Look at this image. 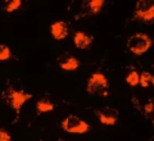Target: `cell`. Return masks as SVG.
<instances>
[{
	"label": "cell",
	"instance_id": "cell-1",
	"mask_svg": "<svg viewBox=\"0 0 154 141\" xmlns=\"http://www.w3.org/2000/svg\"><path fill=\"white\" fill-rule=\"evenodd\" d=\"M153 45V40L148 33L136 32L131 35L127 40V48L134 55H144Z\"/></svg>",
	"mask_w": 154,
	"mask_h": 141
},
{
	"label": "cell",
	"instance_id": "cell-2",
	"mask_svg": "<svg viewBox=\"0 0 154 141\" xmlns=\"http://www.w3.org/2000/svg\"><path fill=\"white\" fill-rule=\"evenodd\" d=\"M62 130L72 135H84L91 130V126L75 114H69L60 122Z\"/></svg>",
	"mask_w": 154,
	"mask_h": 141
},
{
	"label": "cell",
	"instance_id": "cell-3",
	"mask_svg": "<svg viewBox=\"0 0 154 141\" xmlns=\"http://www.w3.org/2000/svg\"><path fill=\"white\" fill-rule=\"evenodd\" d=\"M86 91L90 95H108L109 92V81L105 75L100 72H95L90 76L86 85Z\"/></svg>",
	"mask_w": 154,
	"mask_h": 141
},
{
	"label": "cell",
	"instance_id": "cell-4",
	"mask_svg": "<svg viewBox=\"0 0 154 141\" xmlns=\"http://www.w3.org/2000/svg\"><path fill=\"white\" fill-rule=\"evenodd\" d=\"M30 99H32V94H30V92H26L23 90H14V89H12V87L8 89L7 101L16 113H19L23 104H25L26 101H28Z\"/></svg>",
	"mask_w": 154,
	"mask_h": 141
},
{
	"label": "cell",
	"instance_id": "cell-5",
	"mask_svg": "<svg viewBox=\"0 0 154 141\" xmlns=\"http://www.w3.org/2000/svg\"><path fill=\"white\" fill-rule=\"evenodd\" d=\"M134 18L141 22H153L154 19V5L153 2L140 0L136 3V8L134 12Z\"/></svg>",
	"mask_w": 154,
	"mask_h": 141
},
{
	"label": "cell",
	"instance_id": "cell-6",
	"mask_svg": "<svg viewBox=\"0 0 154 141\" xmlns=\"http://www.w3.org/2000/svg\"><path fill=\"white\" fill-rule=\"evenodd\" d=\"M95 115L99 118L100 123L104 126H114L118 121V110L112 106H104L102 109H95Z\"/></svg>",
	"mask_w": 154,
	"mask_h": 141
},
{
	"label": "cell",
	"instance_id": "cell-7",
	"mask_svg": "<svg viewBox=\"0 0 154 141\" xmlns=\"http://www.w3.org/2000/svg\"><path fill=\"white\" fill-rule=\"evenodd\" d=\"M58 64H59V67L63 71L73 72V71H77L80 68L81 62H80V59H77L75 55L69 54V53H66V54L59 57V59H58Z\"/></svg>",
	"mask_w": 154,
	"mask_h": 141
},
{
	"label": "cell",
	"instance_id": "cell-8",
	"mask_svg": "<svg viewBox=\"0 0 154 141\" xmlns=\"http://www.w3.org/2000/svg\"><path fill=\"white\" fill-rule=\"evenodd\" d=\"M68 33H69L68 23H66L64 21H57L50 25V35L57 41L64 40L68 36Z\"/></svg>",
	"mask_w": 154,
	"mask_h": 141
},
{
	"label": "cell",
	"instance_id": "cell-9",
	"mask_svg": "<svg viewBox=\"0 0 154 141\" xmlns=\"http://www.w3.org/2000/svg\"><path fill=\"white\" fill-rule=\"evenodd\" d=\"M93 41H94V37L82 31H77L73 35V44L77 49H81V50L88 49V48H90L91 44H93Z\"/></svg>",
	"mask_w": 154,
	"mask_h": 141
},
{
	"label": "cell",
	"instance_id": "cell-10",
	"mask_svg": "<svg viewBox=\"0 0 154 141\" xmlns=\"http://www.w3.org/2000/svg\"><path fill=\"white\" fill-rule=\"evenodd\" d=\"M55 108L54 103H51L50 100L48 99H40L36 103V112L38 114H42V113H49V112H53Z\"/></svg>",
	"mask_w": 154,
	"mask_h": 141
},
{
	"label": "cell",
	"instance_id": "cell-11",
	"mask_svg": "<svg viewBox=\"0 0 154 141\" xmlns=\"http://www.w3.org/2000/svg\"><path fill=\"white\" fill-rule=\"evenodd\" d=\"M104 4H105L104 0H90V2H88V9H89L88 14H90V16H98L102 12Z\"/></svg>",
	"mask_w": 154,
	"mask_h": 141
},
{
	"label": "cell",
	"instance_id": "cell-12",
	"mask_svg": "<svg viewBox=\"0 0 154 141\" xmlns=\"http://www.w3.org/2000/svg\"><path fill=\"white\" fill-rule=\"evenodd\" d=\"M154 84V76L152 73H149L146 71H143L140 75H139V85L144 89H146V87L152 86Z\"/></svg>",
	"mask_w": 154,
	"mask_h": 141
},
{
	"label": "cell",
	"instance_id": "cell-13",
	"mask_svg": "<svg viewBox=\"0 0 154 141\" xmlns=\"http://www.w3.org/2000/svg\"><path fill=\"white\" fill-rule=\"evenodd\" d=\"M13 58L16 57L13 55L11 48L8 45H4V44H0V62H5L9 59H13Z\"/></svg>",
	"mask_w": 154,
	"mask_h": 141
},
{
	"label": "cell",
	"instance_id": "cell-14",
	"mask_svg": "<svg viewBox=\"0 0 154 141\" xmlns=\"http://www.w3.org/2000/svg\"><path fill=\"white\" fill-rule=\"evenodd\" d=\"M125 80H126V84L130 85V86H132V87L137 86L139 85V72L135 71V69L130 71Z\"/></svg>",
	"mask_w": 154,
	"mask_h": 141
},
{
	"label": "cell",
	"instance_id": "cell-15",
	"mask_svg": "<svg viewBox=\"0 0 154 141\" xmlns=\"http://www.w3.org/2000/svg\"><path fill=\"white\" fill-rule=\"evenodd\" d=\"M22 5V2L21 0H11V2H7L5 5L3 7V9L7 13H12V12H16L18 11Z\"/></svg>",
	"mask_w": 154,
	"mask_h": 141
},
{
	"label": "cell",
	"instance_id": "cell-16",
	"mask_svg": "<svg viewBox=\"0 0 154 141\" xmlns=\"http://www.w3.org/2000/svg\"><path fill=\"white\" fill-rule=\"evenodd\" d=\"M0 141H13L11 133L8 132V130L3 126H0Z\"/></svg>",
	"mask_w": 154,
	"mask_h": 141
},
{
	"label": "cell",
	"instance_id": "cell-17",
	"mask_svg": "<svg viewBox=\"0 0 154 141\" xmlns=\"http://www.w3.org/2000/svg\"><path fill=\"white\" fill-rule=\"evenodd\" d=\"M144 110H145V113L148 115H152L153 114V112H154V103L150 100V101H148V103L145 104V106H144Z\"/></svg>",
	"mask_w": 154,
	"mask_h": 141
}]
</instances>
